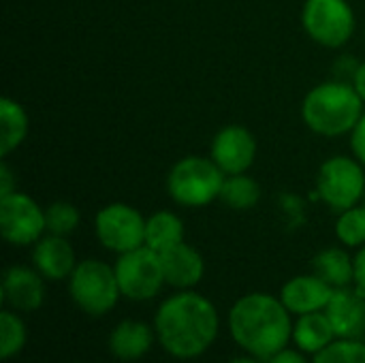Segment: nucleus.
Listing matches in <instances>:
<instances>
[{
    "label": "nucleus",
    "mask_w": 365,
    "mask_h": 363,
    "mask_svg": "<svg viewBox=\"0 0 365 363\" xmlns=\"http://www.w3.org/2000/svg\"><path fill=\"white\" fill-rule=\"evenodd\" d=\"M156 342L180 362H190L210 351L220 332V317L212 300L188 289L167 297L154 317Z\"/></svg>",
    "instance_id": "obj_1"
},
{
    "label": "nucleus",
    "mask_w": 365,
    "mask_h": 363,
    "mask_svg": "<svg viewBox=\"0 0 365 363\" xmlns=\"http://www.w3.org/2000/svg\"><path fill=\"white\" fill-rule=\"evenodd\" d=\"M233 342L257 359H272L293 340L291 312L280 297L269 293H248L240 297L227 317Z\"/></svg>",
    "instance_id": "obj_2"
},
{
    "label": "nucleus",
    "mask_w": 365,
    "mask_h": 363,
    "mask_svg": "<svg viewBox=\"0 0 365 363\" xmlns=\"http://www.w3.org/2000/svg\"><path fill=\"white\" fill-rule=\"evenodd\" d=\"M364 98L353 83L325 81L312 88L302 105V118L310 131L325 137L353 133L364 116Z\"/></svg>",
    "instance_id": "obj_3"
},
{
    "label": "nucleus",
    "mask_w": 365,
    "mask_h": 363,
    "mask_svg": "<svg viewBox=\"0 0 365 363\" xmlns=\"http://www.w3.org/2000/svg\"><path fill=\"white\" fill-rule=\"evenodd\" d=\"M68 295L88 317L109 315L122 297L113 265L98 259L79 261L68 278Z\"/></svg>",
    "instance_id": "obj_4"
},
{
    "label": "nucleus",
    "mask_w": 365,
    "mask_h": 363,
    "mask_svg": "<svg viewBox=\"0 0 365 363\" xmlns=\"http://www.w3.org/2000/svg\"><path fill=\"white\" fill-rule=\"evenodd\" d=\"M225 178L227 175L212 158L186 156L173 165L167 180V190L180 205L203 208L214 199H220Z\"/></svg>",
    "instance_id": "obj_5"
},
{
    "label": "nucleus",
    "mask_w": 365,
    "mask_h": 363,
    "mask_svg": "<svg viewBox=\"0 0 365 363\" xmlns=\"http://www.w3.org/2000/svg\"><path fill=\"white\" fill-rule=\"evenodd\" d=\"M113 270L122 297L130 302H150L167 285L160 255L148 246L118 255Z\"/></svg>",
    "instance_id": "obj_6"
},
{
    "label": "nucleus",
    "mask_w": 365,
    "mask_h": 363,
    "mask_svg": "<svg viewBox=\"0 0 365 363\" xmlns=\"http://www.w3.org/2000/svg\"><path fill=\"white\" fill-rule=\"evenodd\" d=\"M319 197L334 210L344 212L365 197L364 165L353 156H331L319 169Z\"/></svg>",
    "instance_id": "obj_7"
},
{
    "label": "nucleus",
    "mask_w": 365,
    "mask_h": 363,
    "mask_svg": "<svg viewBox=\"0 0 365 363\" xmlns=\"http://www.w3.org/2000/svg\"><path fill=\"white\" fill-rule=\"evenodd\" d=\"M302 24L319 45L342 47L355 32V13L346 0H308Z\"/></svg>",
    "instance_id": "obj_8"
},
{
    "label": "nucleus",
    "mask_w": 365,
    "mask_h": 363,
    "mask_svg": "<svg viewBox=\"0 0 365 363\" xmlns=\"http://www.w3.org/2000/svg\"><path fill=\"white\" fill-rule=\"evenodd\" d=\"M94 233L107 250L122 255L145 246V218L133 205H105L94 218Z\"/></svg>",
    "instance_id": "obj_9"
},
{
    "label": "nucleus",
    "mask_w": 365,
    "mask_h": 363,
    "mask_svg": "<svg viewBox=\"0 0 365 363\" xmlns=\"http://www.w3.org/2000/svg\"><path fill=\"white\" fill-rule=\"evenodd\" d=\"M0 231L13 246L36 244L47 231L45 210H41L32 197L17 190L0 197Z\"/></svg>",
    "instance_id": "obj_10"
},
{
    "label": "nucleus",
    "mask_w": 365,
    "mask_h": 363,
    "mask_svg": "<svg viewBox=\"0 0 365 363\" xmlns=\"http://www.w3.org/2000/svg\"><path fill=\"white\" fill-rule=\"evenodd\" d=\"M257 158V139L244 126H225L212 141V160L225 175L246 173Z\"/></svg>",
    "instance_id": "obj_11"
},
{
    "label": "nucleus",
    "mask_w": 365,
    "mask_h": 363,
    "mask_svg": "<svg viewBox=\"0 0 365 363\" xmlns=\"http://www.w3.org/2000/svg\"><path fill=\"white\" fill-rule=\"evenodd\" d=\"M0 295L6 308L15 312H34L45 302L43 276L26 265H13L4 272Z\"/></svg>",
    "instance_id": "obj_12"
},
{
    "label": "nucleus",
    "mask_w": 365,
    "mask_h": 363,
    "mask_svg": "<svg viewBox=\"0 0 365 363\" xmlns=\"http://www.w3.org/2000/svg\"><path fill=\"white\" fill-rule=\"evenodd\" d=\"M334 287L327 285L317 274L312 276H295L280 289V300L287 306V310L295 317L310 315V312H323L327 304L334 297Z\"/></svg>",
    "instance_id": "obj_13"
},
{
    "label": "nucleus",
    "mask_w": 365,
    "mask_h": 363,
    "mask_svg": "<svg viewBox=\"0 0 365 363\" xmlns=\"http://www.w3.org/2000/svg\"><path fill=\"white\" fill-rule=\"evenodd\" d=\"M325 312L338 338L359 340L365 334V293L361 289H336Z\"/></svg>",
    "instance_id": "obj_14"
},
{
    "label": "nucleus",
    "mask_w": 365,
    "mask_h": 363,
    "mask_svg": "<svg viewBox=\"0 0 365 363\" xmlns=\"http://www.w3.org/2000/svg\"><path fill=\"white\" fill-rule=\"evenodd\" d=\"M160 261H163L165 282L175 291L195 289L203 280L205 261L201 252L186 242H180L167 248L165 252H160Z\"/></svg>",
    "instance_id": "obj_15"
},
{
    "label": "nucleus",
    "mask_w": 365,
    "mask_h": 363,
    "mask_svg": "<svg viewBox=\"0 0 365 363\" xmlns=\"http://www.w3.org/2000/svg\"><path fill=\"white\" fill-rule=\"evenodd\" d=\"M32 265L45 280H53V282L66 280L77 267L75 250L66 237L47 233L34 244Z\"/></svg>",
    "instance_id": "obj_16"
},
{
    "label": "nucleus",
    "mask_w": 365,
    "mask_h": 363,
    "mask_svg": "<svg viewBox=\"0 0 365 363\" xmlns=\"http://www.w3.org/2000/svg\"><path fill=\"white\" fill-rule=\"evenodd\" d=\"M156 340V332L154 327H150L148 323H141V321H133V319H126V321H120L111 334H109V353L120 359V362H137V359H143L152 344Z\"/></svg>",
    "instance_id": "obj_17"
},
{
    "label": "nucleus",
    "mask_w": 365,
    "mask_h": 363,
    "mask_svg": "<svg viewBox=\"0 0 365 363\" xmlns=\"http://www.w3.org/2000/svg\"><path fill=\"white\" fill-rule=\"evenodd\" d=\"M336 329L327 317V312H310L297 317L293 323V344L304 351L306 355H317L323 349H327L331 342H336Z\"/></svg>",
    "instance_id": "obj_18"
},
{
    "label": "nucleus",
    "mask_w": 365,
    "mask_h": 363,
    "mask_svg": "<svg viewBox=\"0 0 365 363\" xmlns=\"http://www.w3.org/2000/svg\"><path fill=\"white\" fill-rule=\"evenodd\" d=\"M314 274L334 289H344L355 282V259L342 248H325L312 261Z\"/></svg>",
    "instance_id": "obj_19"
},
{
    "label": "nucleus",
    "mask_w": 365,
    "mask_h": 363,
    "mask_svg": "<svg viewBox=\"0 0 365 363\" xmlns=\"http://www.w3.org/2000/svg\"><path fill=\"white\" fill-rule=\"evenodd\" d=\"M180 242H184V223L178 214L163 210L145 218V246L148 248L160 255Z\"/></svg>",
    "instance_id": "obj_20"
},
{
    "label": "nucleus",
    "mask_w": 365,
    "mask_h": 363,
    "mask_svg": "<svg viewBox=\"0 0 365 363\" xmlns=\"http://www.w3.org/2000/svg\"><path fill=\"white\" fill-rule=\"evenodd\" d=\"M28 135V116L13 98L0 101V156L17 150Z\"/></svg>",
    "instance_id": "obj_21"
},
{
    "label": "nucleus",
    "mask_w": 365,
    "mask_h": 363,
    "mask_svg": "<svg viewBox=\"0 0 365 363\" xmlns=\"http://www.w3.org/2000/svg\"><path fill=\"white\" fill-rule=\"evenodd\" d=\"M26 342H28L26 323L15 310L4 308L0 312V359L9 362L17 357L24 351Z\"/></svg>",
    "instance_id": "obj_22"
},
{
    "label": "nucleus",
    "mask_w": 365,
    "mask_h": 363,
    "mask_svg": "<svg viewBox=\"0 0 365 363\" xmlns=\"http://www.w3.org/2000/svg\"><path fill=\"white\" fill-rule=\"evenodd\" d=\"M259 197H261V186L250 175L237 173V175H227L225 178L220 199L231 210H250L259 201Z\"/></svg>",
    "instance_id": "obj_23"
},
{
    "label": "nucleus",
    "mask_w": 365,
    "mask_h": 363,
    "mask_svg": "<svg viewBox=\"0 0 365 363\" xmlns=\"http://www.w3.org/2000/svg\"><path fill=\"white\" fill-rule=\"evenodd\" d=\"M336 237L349 248L365 246V205H355L340 212L336 220Z\"/></svg>",
    "instance_id": "obj_24"
},
{
    "label": "nucleus",
    "mask_w": 365,
    "mask_h": 363,
    "mask_svg": "<svg viewBox=\"0 0 365 363\" xmlns=\"http://www.w3.org/2000/svg\"><path fill=\"white\" fill-rule=\"evenodd\" d=\"M312 363H365V342L338 338L327 349L317 353Z\"/></svg>",
    "instance_id": "obj_25"
},
{
    "label": "nucleus",
    "mask_w": 365,
    "mask_h": 363,
    "mask_svg": "<svg viewBox=\"0 0 365 363\" xmlns=\"http://www.w3.org/2000/svg\"><path fill=\"white\" fill-rule=\"evenodd\" d=\"M47 233L53 235H71L79 227V210L68 201H56L45 210Z\"/></svg>",
    "instance_id": "obj_26"
},
{
    "label": "nucleus",
    "mask_w": 365,
    "mask_h": 363,
    "mask_svg": "<svg viewBox=\"0 0 365 363\" xmlns=\"http://www.w3.org/2000/svg\"><path fill=\"white\" fill-rule=\"evenodd\" d=\"M351 148H353L355 158L365 167V113L351 133Z\"/></svg>",
    "instance_id": "obj_27"
},
{
    "label": "nucleus",
    "mask_w": 365,
    "mask_h": 363,
    "mask_svg": "<svg viewBox=\"0 0 365 363\" xmlns=\"http://www.w3.org/2000/svg\"><path fill=\"white\" fill-rule=\"evenodd\" d=\"M267 363H312V362H308V355H306L304 351H299L297 347H295V349L287 347V349H282L280 353H276L272 359H267Z\"/></svg>",
    "instance_id": "obj_28"
},
{
    "label": "nucleus",
    "mask_w": 365,
    "mask_h": 363,
    "mask_svg": "<svg viewBox=\"0 0 365 363\" xmlns=\"http://www.w3.org/2000/svg\"><path fill=\"white\" fill-rule=\"evenodd\" d=\"M15 193V182H13V171L9 169L6 163L0 165V197H6Z\"/></svg>",
    "instance_id": "obj_29"
},
{
    "label": "nucleus",
    "mask_w": 365,
    "mask_h": 363,
    "mask_svg": "<svg viewBox=\"0 0 365 363\" xmlns=\"http://www.w3.org/2000/svg\"><path fill=\"white\" fill-rule=\"evenodd\" d=\"M355 285L365 293V246L359 248L355 257Z\"/></svg>",
    "instance_id": "obj_30"
},
{
    "label": "nucleus",
    "mask_w": 365,
    "mask_h": 363,
    "mask_svg": "<svg viewBox=\"0 0 365 363\" xmlns=\"http://www.w3.org/2000/svg\"><path fill=\"white\" fill-rule=\"evenodd\" d=\"M353 86H355V90L359 92V96L364 98V103H365V62H361V64L355 68V75H353Z\"/></svg>",
    "instance_id": "obj_31"
},
{
    "label": "nucleus",
    "mask_w": 365,
    "mask_h": 363,
    "mask_svg": "<svg viewBox=\"0 0 365 363\" xmlns=\"http://www.w3.org/2000/svg\"><path fill=\"white\" fill-rule=\"evenodd\" d=\"M263 359H257V357H252V355H248V357H235V359H231L229 363H261Z\"/></svg>",
    "instance_id": "obj_32"
},
{
    "label": "nucleus",
    "mask_w": 365,
    "mask_h": 363,
    "mask_svg": "<svg viewBox=\"0 0 365 363\" xmlns=\"http://www.w3.org/2000/svg\"><path fill=\"white\" fill-rule=\"evenodd\" d=\"M364 205H365V197H364Z\"/></svg>",
    "instance_id": "obj_33"
}]
</instances>
